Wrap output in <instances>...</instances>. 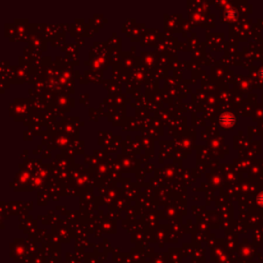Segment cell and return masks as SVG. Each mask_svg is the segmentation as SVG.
<instances>
[{
    "instance_id": "1",
    "label": "cell",
    "mask_w": 263,
    "mask_h": 263,
    "mask_svg": "<svg viewBox=\"0 0 263 263\" xmlns=\"http://www.w3.org/2000/svg\"><path fill=\"white\" fill-rule=\"evenodd\" d=\"M261 76L263 77V71H261Z\"/></svg>"
}]
</instances>
